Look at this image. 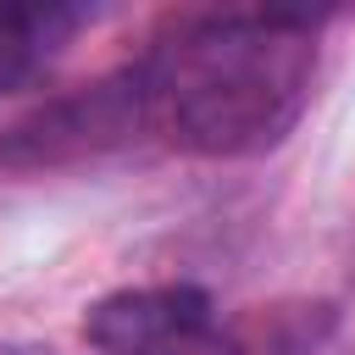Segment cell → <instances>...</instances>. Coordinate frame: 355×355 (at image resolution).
Listing matches in <instances>:
<instances>
[{
  "instance_id": "7a4b0ae2",
  "label": "cell",
  "mask_w": 355,
  "mask_h": 355,
  "mask_svg": "<svg viewBox=\"0 0 355 355\" xmlns=\"http://www.w3.org/2000/svg\"><path fill=\"white\" fill-rule=\"evenodd\" d=\"M83 338L100 355H250L244 333L189 283L105 294L83 316Z\"/></svg>"
},
{
  "instance_id": "6da1fadb",
  "label": "cell",
  "mask_w": 355,
  "mask_h": 355,
  "mask_svg": "<svg viewBox=\"0 0 355 355\" xmlns=\"http://www.w3.org/2000/svg\"><path fill=\"white\" fill-rule=\"evenodd\" d=\"M305 11L178 17L122 78L139 128L189 155H255L277 144L311 94Z\"/></svg>"
},
{
  "instance_id": "3957f363",
  "label": "cell",
  "mask_w": 355,
  "mask_h": 355,
  "mask_svg": "<svg viewBox=\"0 0 355 355\" xmlns=\"http://www.w3.org/2000/svg\"><path fill=\"white\" fill-rule=\"evenodd\" d=\"M72 28L67 6H39V0H0V89H11L17 78H28L39 67V55Z\"/></svg>"
}]
</instances>
